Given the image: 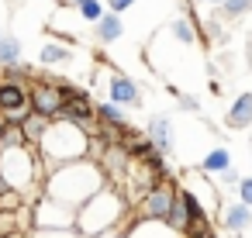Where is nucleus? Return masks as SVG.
Masks as SVG:
<instances>
[{"instance_id":"f257e3e1","label":"nucleus","mask_w":252,"mask_h":238,"mask_svg":"<svg viewBox=\"0 0 252 238\" xmlns=\"http://www.w3.org/2000/svg\"><path fill=\"white\" fill-rule=\"evenodd\" d=\"M32 107L35 114L42 118H63L66 114V93H63V83H35L32 87Z\"/></svg>"},{"instance_id":"f03ea898","label":"nucleus","mask_w":252,"mask_h":238,"mask_svg":"<svg viewBox=\"0 0 252 238\" xmlns=\"http://www.w3.org/2000/svg\"><path fill=\"white\" fill-rule=\"evenodd\" d=\"M173 200H176V186L162 179L159 186H152V190L142 197V217H149V221H166L169 210H173Z\"/></svg>"},{"instance_id":"7ed1b4c3","label":"nucleus","mask_w":252,"mask_h":238,"mask_svg":"<svg viewBox=\"0 0 252 238\" xmlns=\"http://www.w3.org/2000/svg\"><path fill=\"white\" fill-rule=\"evenodd\" d=\"M28 104H32V90H25V83H0V114Z\"/></svg>"},{"instance_id":"20e7f679","label":"nucleus","mask_w":252,"mask_h":238,"mask_svg":"<svg viewBox=\"0 0 252 238\" xmlns=\"http://www.w3.org/2000/svg\"><path fill=\"white\" fill-rule=\"evenodd\" d=\"M166 224L173 228V231H190V224H193V214H190V207H187V190H176V200H173V210H169V217H166Z\"/></svg>"},{"instance_id":"39448f33","label":"nucleus","mask_w":252,"mask_h":238,"mask_svg":"<svg viewBox=\"0 0 252 238\" xmlns=\"http://www.w3.org/2000/svg\"><path fill=\"white\" fill-rule=\"evenodd\" d=\"M221 221H224V228H228V231H245V228L252 224V207L238 200V204L224 207V217H221Z\"/></svg>"},{"instance_id":"423d86ee","label":"nucleus","mask_w":252,"mask_h":238,"mask_svg":"<svg viewBox=\"0 0 252 238\" xmlns=\"http://www.w3.org/2000/svg\"><path fill=\"white\" fill-rule=\"evenodd\" d=\"M111 100L114 104H138V87L128 76H111Z\"/></svg>"},{"instance_id":"0eeeda50","label":"nucleus","mask_w":252,"mask_h":238,"mask_svg":"<svg viewBox=\"0 0 252 238\" xmlns=\"http://www.w3.org/2000/svg\"><path fill=\"white\" fill-rule=\"evenodd\" d=\"M228 124H231V128H249V124H252V93H242V97L231 104Z\"/></svg>"},{"instance_id":"6e6552de","label":"nucleus","mask_w":252,"mask_h":238,"mask_svg":"<svg viewBox=\"0 0 252 238\" xmlns=\"http://www.w3.org/2000/svg\"><path fill=\"white\" fill-rule=\"evenodd\" d=\"M149 138H152L156 149L166 155V152H169V118H152V121H149Z\"/></svg>"},{"instance_id":"1a4fd4ad","label":"nucleus","mask_w":252,"mask_h":238,"mask_svg":"<svg viewBox=\"0 0 252 238\" xmlns=\"http://www.w3.org/2000/svg\"><path fill=\"white\" fill-rule=\"evenodd\" d=\"M200 169H204V173H224V169H231V155H228V149H214V152H207V159L200 162Z\"/></svg>"},{"instance_id":"9d476101","label":"nucleus","mask_w":252,"mask_h":238,"mask_svg":"<svg viewBox=\"0 0 252 238\" xmlns=\"http://www.w3.org/2000/svg\"><path fill=\"white\" fill-rule=\"evenodd\" d=\"M21 62V42L18 38H0V66H18Z\"/></svg>"},{"instance_id":"9b49d317","label":"nucleus","mask_w":252,"mask_h":238,"mask_svg":"<svg viewBox=\"0 0 252 238\" xmlns=\"http://www.w3.org/2000/svg\"><path fill=\"white\" fill-rule=\"evenodd\" d=\"M21 131H25V138H28V142H42V138H45V131H49V118L32 114V118L21 124Z\"/></svg>"},{"instance_id":"f8f14e48","label":"nucleus","mask_w":252,"mask_h":238,"mask_svg":"<svg viewBox=\"0 0 252 238\" xmlns=\"http://www.w3.org/2000/svg\"><path fill=\"white\" fill-rule=\"evenodd\" d=\"M97 35H100L104 42H114V38H121V21H118V14H107V18L97 25Z\"/></svg>"},{"instance_id":"ddd939ff","label":"nucleus","mask_w":252,"mask_h":238,"mask_svg":"<svg viewBox=\"0 0 252 238\" xmlns=\"http://www.w3.org/2000/svg\"><path fill=\"white\" fill-rule=\"evenodd\" d=\"M69 59V49H63V45H56V42H49L45 49H42V62L49 66V62H66Z\"/></svg>"},{"instance_id":"4468645a","label":"nucleus","mask_w":252,"mask_h":238,"mask_svg":"<svg viewBox=\"0 0 252 238\" xmlns=\"http://www.w3.org/2000/svg\"><path fill=\"white\" fill-rule=\"evenodd\" d=\"M221 7H224V14H231V18H235V14H245V11H252V0H224Z\"/></svg>"},{"instance_id":"2eb2a0df","label":"nucleus","mask_w":252,"mask_h":238,"mask_svg":"<svg viewBox=\"0 0 252 238\" xmlns=\"http://www.w3.org/2000/svg\"><path fill=\"white\" fill-rule=\"evenodd\" d=\"M173 35H176L180 42H193V28H190L187 21H173Z\"/></svg>"},{"instance_id":"dca6fc26","label":"nucleus","mask_w":252,"mask_h":238,"mask_svg":"<svg viewBox=\"0 0 252 238\" xmlns=\"http://www.w3.org/2000/svg\"><path fill=\"white\" fill-rule=\"evenodd\" d=\"M80 14L90 18V21H97L100 18V4H97V0H87V4H80Z\"/></svg>"},{"instance_id":"f3484780","label":"nucleus","mask_w":252,"mask_h":238,"mask_svg":"<svg viewBox=\"0 0 252 238\" xmlns=\"http://www.w3.org/2000/svg\"><path fill=\"white\" fill-rule=\"evenodd\" d=\"M238 197H242V204L252 207V176H245V179L238 183Z\"/></svg>"},{"instance_id":"a211bd4d","label":"nucleus","mask_w":252,"mask_h":238,"mask_svg":"<svg viewBox=\"0 0 252 238\" xmlns=\"http://www.w3.org/2000/svg\"><path fill=\"white\" fill-rule=\"evenodd\" d=\"M187 238H218V235H214V231H211V228H204V231H190V235H187Z\"/></svg>"},{"instance_id":"6ab92c4d","label":"nucleus","mask_w":252,"mask_h":238,"mask_svg":"<svg viewBox=\"0 0 252 238\" xmlns=\"http://www.w3.org/2000/svg\"><path fill=\"white\" fill-rule=\"evenodd\" d=\"M131 4H135V0H111L114 11H125V7H131Z\"/></svg>"},{"instance_id":"aec40b11","label":"nucleus","mask_w":252,"mask_h":238,"mask_svg":"<svg viewBox=\"0 0 252 238\" xmlns=\"http://www.w3.org/2000/svg\"><path fill=\"white\" fill-rule=\"evenodd\" d=\"M4 131H7V121H4V118H0V138H4Z\"/></svg>"},{"instance_id":"412c9836","label":"nucleus","mask_w":252,"mask_h":238,"mask_svg":"<svg viewBox=\"0 0 252 238\" xmlns=\"http://www.w3.org/2000/svg\"><path fill=\"white\" fill-rule=\"evenodd\" d=\"M73 4H87V0H73Z\"/></svg>"},{"instance_id":"4be33fe9","label":"nucleus","mask_w":252,"mask_h":238,"mask_svg":"<svg viewBox=\"0 0 252 238\" xmlns=\"http://www.w3.org/2000/svg\"><path fill=\"white\" fill-rule=\"evenodd\" d=\"M211 4H224V0H211Z\"/></svg>"},{"instance_id":"5701e85b","label":"nucleus","mask_w":252,"mask_h":238,"mask_svg":"<svg viewBox=\"0 0 252 238\" xmlns=\"http://www.w3.org/2000/svg\"><path fill=\"white\" fill-rule=\"evenodd\" d=\"M0 38H4V35H0Z\"/></svg>"}]
</instances>
